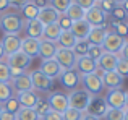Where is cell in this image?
I'll return each instance as SVG.
<instances>
[{"mask_svg": "<svg viewBox=\"0 0 128 120\" xmlns=\"http://www.w3.org/2000/svg\"><path fill=\"white\" fill-rule=\"evenodd\" d=\"M106 104L109 109H123L125 107V91L112 89L106 94Z\"/></svg>", "mask_w": 128, "mask_h": 120, "instance_id": "12", "label": "cell"}, {"mask_svg": "<svg viewBox=\"0 0 128 120\" xmlns=\"http://www.w3.org/2000/svg\"><path fill=\"white\" fill-rule=\"evenodd\" d=\"M123 120H128V110H125V118Z\"/></svg>", "mask_w": 128, "mask_h": 120, "instance_id": "59", "label": "cell"}, {"mask_svg": "<svg viewBox=\"0 0 128 120\" xmlns=\"http://www.w3.org/2000/svg\"><path fill=\"white\" fill-rule=\"evenodd\" d=\"M126 24H128V23H126Z\"/></svg>", "mask_w": 128, "mask_h": 120, "instance_id": "64", "label": "cell"}, {"mask_svg": "<svg viewBox=\"0 0 128 120\" xmlns=\"http://www.w3.org/2000/svg\"><path fill=\"white\" fill-rule=\"evenodd\" d=\"M89 101H91V94L84 88L83 89H73L68 94V107H73V109H76V110L83 112V114H86Z\"/></svg>", "mask_w": 128, "mask_h": 120, "instance_id": "2", "label": "cell"}, {"mask_svg": "<svg viewBox=\"0 0 128 120\" xmlns=\"http://www.w3.org/2000/svg\"><path fill=\"white\" fill-rule=\"evenodd\" d=\"M39 44H41V39L23 38L21 39V52L26 54L29 58L39 57Z\"/></svg>", "mask_w": 128, "mask_h": 120, "instance_id": "15", "label": "cell"}, {"mask_svg": "<svg viewBox=\"0 0 128 120\" xmlns=\"http://www.w3.org/2000/svg\"><path fill=\"white\" fill-rule=\"evenodd\" d=\"M0 120H15V114H10L6 110L0 112Z\"/></svg>", "mask_w": 128, "mask_h": 120, "instance_id": "49", "label": "cell"}, {"mask_svg": "<svg viewBox=\"0 0 128 120\" xmlns=\"http://www.w3.org/2000/svg\"><path fill=\"white\" fill-rule=\"evenodd\" d=\"M102 84H104V88H107L109 91H112V89H120L122 84H123V78L115 70H114V72H106V75H104V78H102Z\"/></svg>", "mask_w": 128, "mask_h": 120, "instance_id": "19", "label": "cell"}, {"mask_svg": "<svg viewBox=\"0 0 128 120\" xmlns=\"http://www.w3.org/2000/svg\"><path fill=\"white\" fill-rule=\"evenodd\" d=\"M39 8L36 6L34 2H28L21 6V16L24 21H31V20H38Z\"/></svg>", "mask_w": 128, "mask_h": 120, "instance_id": "28", "label": "cell"}, {"mask_svg": "<svg viewBox=\"0 0 128 120\" xmlns=\"http://www.w3.org/2000/svg\"><path fill=\"white\" fill-rule=\"evenodd\" d=\"M32 109H34V112L39 115V118H42L44 115H46L47 112L50 110V106H49V101H47V98H41V96H39L38 102H36V106H34Z\"/></svg>", "mask_w": 128, "mask_h": 120, "instance_id": "31", "label": "cell"}, {"mask_svg": "<svg viewBox=\"0 0 128 120\" xmlns=\"http://www.w3.org/2000/svg\"><path fill=\"white\" fill-rule=\"evenodd\" d=\"M24 29H26V38H32V39H42V32H44V24L38 20H31V21L24 23Z\"/></svg>", "mask_w": 128, "mask_h": 120, "instance_id": "23", "label": "cell"}, {"mask_svg": "<svg viewBox=\"0 0 128 120\" xmlns=\"http://www.w3.org/2000/svg\"><path fill=\"white\" fill-rule=\"evenodd\" d=\"M24 70H20V68H12L10 66V81L12 80H15V78H18V76H21V75H24Z\"/></svg>", "mask_w": 128, "mask_h": 120, "instance_id": "47", "label": "cell"}, {"mask_svg": "<svg viewBox=\"0 0 128 120\" xmlns=\"http://www.w3.org/2000/svg\"><path fill=\"white\" fill-rule=\"evenodd\" d=\"M107 109L109 107H107L106 99H104L102 96H91V101H89V106H88V109H86V114L102 120V117L107 112Z\"/></svg>", "mask_w": 128, "mask_h": 120, "instance_id": "7", "label": "cell"}, {"mask_svg": "<svg viewBox=\"0 0 128 120\" xmlns=\"http://www.w3.org/2000/svg\"><path fill=\"white\" fill-rule=\"evenodd\" d=\"M13 91L16 92H26V91H34L32 89V83H31V78H29V73H24V75L18 76V78L12 80L10 81Z\"/></svg>", "mask_w": 128, "mask_h": 120, "instance_id": "18", "label": "cell"}, {"mask_svg": "<svg viewBox=\"0 0 128 120\" xmlns=\"http://www.w3.org/2000/svg\"><path fill=\"white\" fill-rule=\"evenodd\" d=\"M76 72L80 73V75H89V73H94V70L97 68V63L94 62L92 58H89L88 55L84 57H80L76 58Z\"/></svg>", "mask_w": 128, "mask_h": 120, "instance_id": "21", "label": "cell"}, {"mask_svg": "<svg viewBox=\"0 0 128 120\" xmlns=\"http://www.w3.org/2000/svg\"><path fill=\"white\" fill-rule=\"evenodd\" d=\"M2 110H3V109H2V104H0V112H2Z\"/></svg>", "mask_w": 128, "mask_h": 120, "instance_id": "60", "label": "cell"}, {"mask_svg": "<svg viewBox=\"0 0 128 120\" xmlns=\"http://www.w3.org/2000/svg\"><path fill=\"white\" fill-rule=\"evenodd\" d=\"M117 62H118V55L109 54V52H104L96 63H97V66H99V68L104 70V72H114V70H115V66H117Z\"/></svg>", "mask_w": 128, "mask_h": 120, "instance_id": "20", "label": "cell"}, {"mask_svg": "<svg viewBox=\"0 0 128 120\" xmlns=\"http://www.w3.org/2000/svg\"><path fill=\"white\" fill-rule=\"evenodd\" d=\"M15 98L18 99V102H20L21 107L32 109L36 106V102H38L39 96H38V92H36V91H26V92H16Z\"/></svg>", "mask_w": 128, "mask_h": 120, "instance_id": "24", "label": "cell"}, {"mask_svg": "<svg viewBox=\"0 0 128 120\" xmlns=\"http://www.w3.org/2000/svg\"><path fill=\"white\" fill-rule=\"evenodd\" d=\"M0 15H2V13H0Z\"/></svg>", "mask_w": 128, "mask_h": 120, "instance_id": "63", "label": "cell"}, {"mask_svg": "<svg viewBox=\"0 0 128 120\" xmlns=\"http://www.w3.org/2000/svg\"><path fill=\"white\" fill-rule=\"evenodd\" d=\"M115 72L118 73L122 78H126V76H128V60L118 57V62H117V66H115Z\"/></svg>", "mask_w": 128, "mask_h": 120, "instance_id": "40", "label": "cell"}, {"mask_svg": "<svg viewBox=\"0 0 128 120\" xmlns=\"http://www.w3.org/2000/svg\"><path fill=\"white\" fill-rule=\"evenodd\" d=\"M125 41L126 39L117 36L114 31H107L106 39H104V42H102V49H104V52L118 55L120 50H122V47H123V44H125Z\"/></svg>", "mask_w": 128, "mask_h": 120, "instance_id": "3", "label": "cell"}, {"mask_svg": "<svg viewBox=\"0 0 128 120\" xmlns=\"http://www.w3.org/2000/svg\"><path fill=\"white\" fill-rule=\"evenodd\" d=\"M3 57H5V52H3V47H2V44H0V62L3 60Z\"/></svg>", "mask_w": 128, "mask_h": 120, "instance_id": "56", "label": "cell"}, {"mask_svg": "<svg viewBox=\"0 0 128 120\" xmlns=\"http://www.w3.org/2000/svg\"><path fill=\"white\" fill-rule=\"evenodd\" d=\"M0 83H10V66L0 62Z\"/></svg>", "mask_w": 128, "mask_h": 120, "instance_id": "44", "label": "cell"}, {"mask_svg": "<svg viewBox=\"0 0 128 120\" xmlns=\"http://www.w3.org/2000/svg\"><path fill=\"white\" fill-rule=\"evenodd\" d=\"M29 2H36V0H29Z\"/></svg>", "mask_w": 128, "mask_h": 120, "instance_id": "61", "label": "cell"}, {"mask_svg": "<svg viewBox=\"0 0 128 120\" xmlns=\"http://www.w3.org/2000/svg\"><path fill=\"white\" fill-rule=\"evenodd\" d=\"M84 10L81 8V6L78 5V3H75L73 2L72 5H70V8L66 10V13L65 15L68 16L70 20H72V21H80V20H84Z\"/></svg>", "mask_w": 128, "mask_h": 120, "instance_id": "29", "label": "cell"}, {"mask_svg": "<svg viewBox=\"0 0 128 120\" xmlns=\"http://www.w3.org/2000/svg\"><path fill=\"white\" fill-rule=\"evenodd\" d=\"M0 44H2V47H3L5 57L13 55V54L21 50V39H20V36H15V34H5V38L2 39Z\"/></svg>", "mask_w": 128, "mask_h": 120, "instance_id": "11", "label": "cell"}, {"mask_svg": "<svg viewBox=\"0 0 128 120\" xmlns=\"http://www.w3.org/2000/svg\"><path fill=\"white\" fill-rule=\"evenodd\" d=\"M55 62L62 66L63 70H72L76 66V55L73 54V50L70 49H62V47H57V52L54 55Z\"/></svg>", "mask_w": 128, "mask_h": 120, "instance_id": "5", "label": "cell"}, {"mask_svg": "<svg viewBox=\"0 0 128 120\" xmlns=\"http://www.w3.org/2000/svg\"><path fill=\"white\" fill-rule=\"evenodd\" d=\"M15 120H41L39 115L34 112V109L29 107H21L15 115Z\"/></svg>", "mask_w": 128, "mask_h": 120, "instance_id": "30", "label": "cell"}, {"mask_svg": "<svg viewBox=\"0 0 128 120\" xmlns=\"http://www.w3.org/2000/svg\"><path fill=\"white\" fill-rule=\"evenodd\" d=\"M2 109H3V110H6V112H10V114H15L16 115V112L21 109V106H20L18 99L13 96L12 99H8L6 102H3V104H2Z\"/></svg>", "mask_w": 128, "mask_h": 120, "instance_id": "35", "label": "cell"}, {"mask_svg": "<svg viewBox=\"0 0 128 120\" xmlns=\"http://www.w3.org/2000/svg\"><path fill=\"white\" fill-rule=\"evenodd\" d=\"M81 120H100V118H97V117H92V115H89V114H83Z\"/></svg>", "mask_w": 128, "mask_h": 120, "instance_id": "54", "label": "cell"}, {"mask_svg": "<svg viewBox=\"0 0 128 120\" xmlns=\"http://www.w3.org/2000/svg\"><path fill=\"white\" fill-rule=\"evenodd\" d=\"M10 2V6H15V8H21L24 3H28L29 0H8Z\"/></svg>", "mask_w": 128, "mask_h": 120, "instance_id": "48", "label": "cell"}, {"mask_svg": "<svg viewBox=\"0 0 128 120\" xmlns=\"http://www.w3.org/2000/svg\"><path fill=\"white\" fill-rule=\"evenodd\" d=\"M60 32H62V29H60V26L57 24V23L47 24V26H44L42 39H44V41H50V42H57V39H58Z\"/></svg>", "mask_w": 128, "mask_h": 120, "instance_id": "27", "label": "cell"}, {"mask_svg": "<svg viewBox=\"0 0 128 120\" xmlns=\"http://www.w3.org/2000/svg\"><path fill=\"white\" fill-rule=\"evenodd\" d=\"M97 6H99V8L109 16V15H112V12L115 10L117 3L114 2V0H100V2H97Z\"/></svg>", "mask_w": 128, "mask_h": 120, "instance_id": "38", "label": "cell"}, {"mask_svg": "<svg viewBox=\"0 0 128 120\" xmlns=\"http://www.w3.org/2000/svg\"><path fill=\"white\" fill-rule=\"evenodd\" d=\"M60 81H62L63 88L66 89H76V86L81 83V75L76 72V68H72V70H65V72L60 75Z\"/></svg>", "mask_w": 128, "mask_h": 120, "instance_id": "13", "label": "cell"}, {"mask_svg": "<svg viewBox=\"0 0 128 120\" xmlns=\"http://www.w3.org/2000/svg\"><path fill=\"white\" fill-rule=\"evenodd\" d=\"M13 94H15V91H13L10 83H0V104L6 102L8 99H12Z\"/></svg>", "mask_w": 128, "mask_h": 120, "instance_id": "33", "label": "cell"}, {"mask_svg": "<svg viewBox=\"0 0 128 120\" xmlns=\"http://www.w3.org/2000/svg\"><path fill=\"white\" fill-rule=\"evenodd\" d=\"M104 120H123L125 118V110L123 109H107Z\"/></svg>", "mask_w": 128, "mask_h": 120, "instance_id": "36", "label": "cell"}, {"mask_svg": "<svg viewBox=\"0 0 128 120\" xmlns=\"http://www.w3.org/2000/svg\"><path fill=\"white\" fill-rule=\"evenodd\" d=\"M81 117H83V112L76 110L73 107H68L63 112V120H81Z\"/></svg>", "mask_w": 128, "mask_h": 120, "instance_id": "41", "label": "cell"}, {"mask_svg": "<svg viewBox=\"0 0 128 120\" xmlns=\"http://www.w3.org/2000/svg\"><path fill=\"white\" fill-rule=\"evenodd\" d=\"M29 78L32 83V89L34 91H41V92H49L50 88L54 86V80L47 78L44 73H41L39 70H32L29 73Z\"/></svg>", "mask_w": 128, "mask_h": 120, "instance_id": "4", "label": "cell"}, {"mask_svg": "<svg viewBox=\"0 0 128 120\" xmlns=\"http://www.w3.org/2000/svg\"><path fill=\"white\" fill-rule=\"evenodd\" d=\"M39 72L44 73L47 78L55 80V78H60V75H62L65 70H63L62 66L55 62V58H47V60H42V62H41Z\"/></svg>", "mask_w": 128, "mask_h": 120, "instance_id": "10", "label": "cell"}, {"mask_svg": "<svg viewBox=\"0 0 128 120\" xmlns=\"http://www.w3.org/2000/svg\"><path fill=\"white\" fill-rule=\"evenodd\" d=\"M102 54H104L102 46H92V44H89V49H88V57H89V58H92L94 62H97Z\"/></svg>", "mask_w": 128, "mask_h": 120, "instance_id": "39", "label": "cell"}, {"mask_svg": "<svg viewBox=\"0 0 128 120\" xmlns=\"http://www.w3.org/2000/svg\"><path fill=\"white\" fill-rule=\"evenodd\" d=\"M96 2H100V0H96Z\"/></svg>", "mask_w": 128, "mask_h": 120, "instance_id": "62", "label": "cell"}, {"mask_svg": "<svg viewBox=\"0 0 128 120\" xmlns=\"http://www.w3.org/2000/svg\"><path fill=\"white\" fill-rule=\"evenodd\" d=\"M110 16H112L115 21H125V20L128 18L126 12L123 10V6H122V5H117V6H115V10L112 12V15H110Z\"/></svg>", "mask_w": 128, "mask_h": 120, "instance_id": "43", "label": "cell"}, {"mask_svg": "<svg viewBox=\"0 0 128 120\" xmlns=\"http://www.w3.org/2000/svg\"><path fill=\"white\" fill-rule=\"evenodd\" d=\"M55 52H57V44H55V42L41 39V44H39V57H41L42 60L54 58Z\"/></svg>", "mask_w": 128, "mask_h": 120, "instance_id": "25", "label": "cell"}, {"mask_svg": "<svg viewBox=\"0 0 128 120\" xmlns=\"http://www.w3.org/2000/svg\"><path fill=\"white\" fill-rule=\"evenodd\" d=\"M49 2H50V6H52L57 13L63 15V13H66V10L70 8L73 0H49Z\"/></svg>", "mask_w": 128, "mask_h": 120, "instance_id": "32", "label": "cell"}, {"mask_svg": "<svg viewBox=\"0 0 128 120\" xmlns=\"http://www.w3.org/2000/svg\"><path fill=\"white\" fill-rule=\"evenodd\" d=\"M123 110H128V91H125V107Z\"/></svg>", "mask_w": 128, "mask_h": 120, "instance_id": "55", "label": "cell"}, {"mask_svg": "<svg viewBox=\"0 0 128 120\" xmlns=\"http://www.w3.org/2000/svg\"><path fill=\"white\" fill-rule=\"evenodd\" d=\"M123 10H125V12H126V15H128V0H125V2H123Z\"/></svg>", "mask_w": 128, "mask_h": 120, "instance_id": "57", "label": "cell"}, {"mask_svg": "<svg viewBox=\"0 0 128 120\" xmlns=\"http://www.w3.org/2000/svg\"><path fill=\"white\" fill-rule=\"evenodd\" d=\"M57 24L60 26V29H62V31H70V28H72L73 21L65 15V13H63V15L58 16V20H57Z\"/></svg>", "mask_w": 128, "mask_h": 120, "instance_id": "42", "label": "cell"}, {"mask_svg": "<svg viewBox=\"0 0 128 120\" xmlns=\"http://www.w3.org/2000/svg\"><path fill=\"white\" fill-rule=\"evenodd\" d=\"M41 120H63V114H58L55 110H49Z\"/></svg>", "mask_w": 128, "mask_h": 120, "instance_id": "46", "label": "cell"}, {"mask_svg": "<svg viewBox=\"0 0 128 120\" xmlns=\"http://www.w3.org/2000/svg\"><path fill=\"white\" fill-rule=\"evenodd\" d=\"M112 29H114V32H115L117 36H120V38H123V39L128 38V24H126V21H115V20H114L112 21Z\"/></svg>", "mask_w": 128, "mask_h": 120, "instance_id": "34", "label": "cell"}, {"mask_svg": "<svg viewBox=\"0 0 128 120\" xmlns=\"http://www.w3.org/2000/svg\"><path fill=\"white\" fill-rule=\"evenodd\" d=\"M24 20L20 13H12L6 12L3 15H0V29L5 34H15L18 36L21 32V29L24 28Z\"/></svg>", "mask_w": 128, "mask_h": 120, "instance_id": "1", "label": "cell"}, {"mask_svg": "<svg viewBox=\"0 0 128 120\" xmlns=\"http://www.w3.org/2000/svg\"><path fill=\"white\" fill-rule=\"evenodd\" d=\"M34 3H36V6H38L39 10L44 8V6H47V5H50V2H49V0H36Z\"/></svg>", "mask_w": 128, "mask_h": 120, "instance_id": "52", "label": "cell"}, {"mask_svg": "<svg viewBox=\"0 0 128 120\" xmlns=\"http://www.w3.org/2000/svg\"><path fill=\"white\" fill-rule=\"evenodd\" d=\"M84 20L89 23L91 28H92V26H107V20H109V16H107L106 13L97 6V3H96V6L89 8L84 13Z\"/></svg>", "mask_w": 128, "mask_h": 120, "instance_id": "9", "label": "cell"}, {"mask_svg": "<svg viewBox=\"0 0 128 120\" xmlns=\"http://www.w3.org/2000/svg\"><path fill=\"white\" fill-rule=\"evenodd\" d=\"M31 60L26 54H23L21 50L16 52L13 55H8L6 57V65L12 66V68H20V70H26L29 65H31Z\"/></svg>", "mask_w": 128, "mask_h": 120, "instance_id": "14", "label": "cell"}, {"mask_svg": "<svg viewBox=\"0 0 128 120\" xmlns=\"http://www.w3.org/2000/svg\"><path fill=\"white\" fill-rule=\"evenodd\" d=\"M88 49H89V44H88L86 41H78L72 50H73V54L76 55V58H80V57L88 55Z\"/></svg>", "mask_w": 128, "mask_h": 120, "instance_id": "37", "label": "cell"}, {"mask_svg": "<svg viewBox=\"0 0 128 120\" xmlns=\"http://www.w3.org/2000/svg\"><path fill=\"white\" fill-rule=\"evenodd\" d=\"M8 8H10V2L8 0H0V13L6 12Z\"/></svg>", "mask_w": 128, "mask_h": 120, "instance_id": "51", "label": "cell"}, {"mask_svg": "<svg viewBox=\"0 0 128 120\" xmlns=\"http://www.w3.org/2000/svg\"><path fill=\"white\" fill-rule=\"evenodd\" d=\"M118 57H122V58L128 60V41H125V44H123V47H122V50H120Z\"/></svg>", "mask_w": 128, "mask_h": 120, "instance_id": "50", "label": "cell"}, {"mask_svg": "<svg viewBox=\"0 0 128 120\" xmlns=\"http://www.w3.org/2000/svg\"><path fill=\"white\" fill-rule=\"evenodd\" d=\"M70 31H72V34L76 38V41H86L88 34H89V31H91V26L86 20H80V21H73Z\"/></svg>", "mask_w": 128, "mask_h": 120, "instance_id": "16", "label": "cell"}, {"mask_svg": "<svg viewBox=\"0 0 128 120\" xmlns=\"http://www.w3.org/2000/svg\"><path fill=\"white\" fill-rule=\"evenodd\" d=\"M81 83L84 86V89L89 92L91 96H99L104 89L102 80L97 78L94 73H89V75H81Z\"/></svg>", "mask_w": 128, "mask_h": 120, "instance_id": "8", "label": "cell"}, {"mask_svg": "<svg viewBox=\"0 0 128 120\" xmlns=\"http://www.w3.org/2000/svg\"><path fill=\"white\" fill-rule=\"evenodd\" d=\"M58 16H60V13H57L50 5H47V6H44V8L39 10L38 21H41L44 26H47V24H52V23H57Z\"/></svg>", "mask_w": 128, "mask_h": 120, "instance_id": "22", "label": "cell"}, {"mask_svg": "<svg viewBox=\"0 0 128 120\" xmlns=\"http://www.w3.org/2000/svg\"><path fill=\"white\" fill-rule=\"evenodd\" d=\"M107 31H109L107 26H92L91 31H89V34H88L86 42L88 44H92V46H102Z\"/></svg>", "mask_w": 128, "mask_h": 120, "instance_id": "17", "label": "cell"}, {"mask_svg": "<svg viewBox=\"0 0 128 120\" xmlns=\"http://www.w3.org/2000/svg\"><path fill=\"white\" fill-rule=\"evenodd\" d=\"M94 75H96L97 78H100V80H102V78H104V75H106V72H104L102 68H99V66H97V68L94 70Z\"/></svg>", "mask_w": 128, "mask_h": 120, "instance_id": "53", "label": "cell"}, {"mask_svg": "<svg viewBox=\"0 0 128 120\" xmlns=\"http://www.w3.org/2000/svg\"><path fill=\"white\" fill-rule=\"evenodd\" d=\"M47 101H49L50 110H55V112H58V114H63V112L68 109V96L60 92V91L49 92Z\"/></svg>", "mask_w": 128, "mask_h": 120, "instance_id": "6", "label": "cell"}, {"mask_svg": "<svg viewBox=\"0 0 128 120\" xmlns=\"http://www.w3.org/2000/svg\"><path fill=\"white\" fill-rule=\"evenodd\" d=\"M114 2H115L117 5H123V2H125V0H114Z\"/></svg>", "mask_w": 128, "mask_h": 120, "instance_id": "58", "label": "cell"}, {"mask_svg": "<svg viewBox=\"0 0 128 120\" xmlns=\"http://www.w3.org/2000/svg\"><path fill=\"white\" fill-rule=\"evenodd\" d=\"M57 42H58L57 47L70 49V50H72L78 41H76V38L72 34V31H62V32H60V36H58V39H57Z\"/></svg>", "mask_w": 128, "mask_h": 120, "instance_id": "26", "label": "cell"}, {"mask_svg": "<svg viewBox=\"0 0 128 120\" xmlns=\"http://www.w3.org/2000/svg\"><path fill=\"white\" fill-rule=\"evenodd\" d=\"M73 2L75 3H78L80 6H81L83 10H84V12H88V10L89 8H92V6H96V0H73Z\"/></svg>", "mask_w": 128, "mask_h": 120, "instance_id": "45", "label": "cell"}]
</instances>
